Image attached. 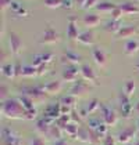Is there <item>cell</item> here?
Returning <instances> with one entry per match:
<instances>
[{"instance_id":"6da1fadb","label":"cell","mask_w":139,"mask_h":145,"mask_svg":"<svg viewBox=\"0 0 139 145\" xmlns=\"http://www.w3.org/2000/svg\"><path fill=\"white\" fill-rule=\"evenodd\" d=\"M1 115L13 120H32L36 118V115L25 111L20 100L15 98H9L1 102Z\"/></svg>"},{"instance_id":"7a4b0ae2","label":"cell","mask_w":139,"mask_h":145,"mask_svg":"<svg viewBox=\"0 0 139 145\" xmlns=\"http://www.w3.org/2000/svg\"><path fill=\"white\" fill-rule=\"evenodd\" d=\"M21 95L29 97L32 100H45L47 94L40 86H24L21 89Z\"/></svg>"},{"instance_id":"3957f363","label":"cell","mask_w":139,"mask_h":145,"mask_svg":"<svg viewBox=\"0 0 139 145\" xmlns=\"http://www.w3.org/2000/svg\"><path fill=\"white\" fill-rule=\"evenodd\" d=\"M1 144L3 145H21V138L10 127L4 126L1 129Z\"/></svg>"},{"instance_id":"277c9868","label":"cell","mask_w":139,"mask_h":145,"mask_svg":"<svg viewBox=\"0 0 139 145\" xmlns=\"http://www.w3.org/2000/svg\"><path fill=\"white\" fill-rule=\"evenodd\" d=\"M100 112H102V119H103V122L106 123L109 127L116 126L117 122H118V115H117V112L114 111L113 108H109V106H106V105L102 104Z\"/></svg>"},{"instance_id":"5b68a950","label":"cell","mask_w":139,"mask_h":145,"mask_svg":"<svg viewBox=\"0 0 139 145\" xmlns=\"http://www.w3.org/2000/svg\"><path fill=\"white\" fill-rule=\"evenodd\" d=\"M92 90V86H91V83H88L86 80H77L75 83H74V86L71 87L70 90V94L71 95H74V97H83L86 93H89Z\"/></svg>"},{"instance_id":"8992f818","label":"cell","mask_w":139,"mask_h":145,"mask_svg":"<svg viewBox=\"0 0 139 145\" xmlns=\"http://www.w3.org/2000/svg\"><path fill=\"white\" fill-rule=\"evenodd\" d=\"M60 40V35L53 26H46L43 36L40 37V44H56Z\"/></svg>"},{"instance_id":"52a82bcc","label":"cell","mask_w":139,"mask_h":145,"mask_svg":"<svg viewBox=\"0 0 139 145\" xmlns=\"http://www.w3.org/2000/svg\"><path fill=\"white\" fill-rule=\"evenodd\" d=\"M132 112V105H131V100L127 94L121 93L120 94V113L122 118H128Z\"/></svg>"},{"instance_id":"ba28073f","label":"cell","mask_w":139,"mask_h":145,"mask_svg":"<svg viewBox=\"0 0 139 145\" xmlns=\"http://www.w3.org/2000/svg\"><path fill=\"white\" fill-rule=\"evenodd\" d=\"M79 75V68L77 65H68L63 71V80L67 83H75Z\"/></svg>"},{"instance_id":"9c48e42d","label":"cell","mask_w":139,"mask_h":145,"mask_svg":"<svg viewBox=\"0 0 139 145\" xmlns=\"http://www.w3.org/2000/svg\"><path fill=\"white\" fill-rule=\"evenodd\" d=\"M135 135H136V129L135 127H127V129H124L121 133L118 134V137H117V141L120 142V144H128V142H131V140L132 138H135Z\"/></svg>"},{"instance_id":"30bf717a","label":"cell","mask_w":139,"mask_h":145,"mask_svg":"<svg viewBox=\"0 0 139 145\" xmlns=\"http://www.w3.org/2000/svg\"><path fill=\"white\" fill-rule=\"evenodd\" d=\"M79 75L82 76L83 80H86L88 83H96V75L93 72V69L88 64H82L79 67Z\"/></svg>"},{"instance_id":"8fae6325","label":"cell","mask_w":139,"mask_h":145,"mask_svg":"<svg viewBox=\"0 0 139 145\" xmlns=\"http://www.w3.org/2000/svg\"><path fill=\"white\" fill-rule=\"evenodd\" d=\"M75 140L79 141V142H83V144L91 142V129L86 127L85 124H81L79 129H78V133L75 135Z\"/></svg>"},{"instance_id":"7c38bea8","label":"cell","mask_w":139,"mask_h":145,"mask_svg":"<svg viewBox=\"0 0 139 145\" xmlns=\"http://www.w3.org/2000/svg\"><path fill=\"white\" fill-rule=\"evenodd\" d=\"M68 31H67V35H68L70 40H78L79 37V31H78V26H77V17H70L68 18Z\"/></svg>"},{"instance_id":"4fadbf2b","label":"cell","mask_w":139,"mask_h":145,"mask_svg":"<svg viewBox=\"0 0 139 145\" xmlns=\"http://www.w3.org/2000/svg\"><path fill=\"white\" fill-rule=\"evenodd\" d=\"M10 48H11V53L14 54H20V51L23 50V42L20 36L14 32H10Z\"/></svg>"},{"instance_id":"5bb4252c","label":"cell","mask_w":139,"mask_h":145,"mask_svg":"<svg viewBox=\"0 0 139 145\" xmlns=\"http://www.w3.org/2000/svg\"><path fill=\"white\" fill-rule=\"evenodd\" d=\"M45 116L53 119V120H57L58 118L61 116V105L60 104H54V105H49L45 111Z\"/></svg>"},{"instance_id":"9a60e30c","label":"cell","mask_w":139,"mask_h":145,"mask_svg":"<svg viewBox=\"0 0 139 145\" xmlns=\"http://www.w3.org/2000/svg\"><path fill=\"white\" fill-rule=\"evenodd\" d=\"M139 51V43L138 40H134V39H129L125 42L124 44V53L127 56H135Z\"/></svg>"},{"instance_id":"2e32d148","label":"cell","mask_w":139,"mask_h":145,"mask_svg":"<svg viewBox=\"0 0 139 145\" xmlns=\"http://www.w3.org/2000/svg\"><path fill=\"white\" fill-rule=\"evenodd\" d=\"M92 57H93V59H95V62L102 68H103L104 65H106V62H107V56H106V53H104L103 50H100V48H93Z\"/></svg>"},{"instance_id":"e0dca14e","label":"cell","mask_w":139,"mask_h":145,"mask_svg":"<svg viewBox=\"0 0 139 145\" xmlns=\"http://www.w3.org/2000/svg\"><path fill=\"white\" fill-rule=\"evenodd\" d=\"M78 42L83 46H92L95 44V33L92 31H85L79 35L78 37Z\"/></svg>"},{"instance_id":"ac0fdd59","label":"cell","mask_w":139,"mask_h":145,"mask_svg":"<svg viewBox=\"0 0 139 145\" xmlns=\"http://www.w3.org/2000/svg\"><path fill=\"white\" fill-rule=\"evenodd\" d=\"M136 33V26H131V25H127V26H122L120 31H118V33L116 35L117 39H127V37H131L132 35Z\"/></svg>"},{"instance_id":"d6986e66","label":"cell","mask_w":139,"mask_h":145,"mask_svg":"<svg viewBox=\"0 0 139 145\" xmlns=\"http://www.w3.org/2000/svg\"><path fill=\"white\" fill-rule=\"evenodd\" d=\"M61 82L60 80H53V82H49L43 86V90L46 91V94H57L61 91Z\"/></svg>"},{"instance_id":"ffe728a7","label":"cell","mask_w":139,"mask_h":145,"mask_svg":"<svg viewBox=\"0 0 139 145\" xmlns=\"http://www.w3.org/2000/svg\"><path fill=\"white\" fill-rule=\"evenodd\" d=\"M18 100H20V102L23 104V106L25 108V111H26V112H29V113H34V115H38V111H36V108H35L32 98H29V97H25V95H21Z\"/></svg>"},{"instance_id":"44dd1931","label":"cell","mask_w":139,"mask_h":145,"mask_svg":"<svg viewBox=\"0 0 139 145\" xmlns=\"http://www.w3.org/2000/svg\"><path fill=\"white\" fill-rule=\"evenodd\" d=\"M100 24V17L97 14H86L83 17V25L86 28H95Z\"/></svg>"},{"instance_id":"7402d4cb","label":"cell","mask_w":139,"mask_h":145,"mask_svg":"<svg viewBox=\"0 0 139 145\" xmlns=\"http://www.w3.org/2000/svg\"><path fill=\"white\" fill-rule=\"evenodd\" d=\"M63 59H64L68 65H77V64H79V62H81V57L78 56L77 53L71 51V50H66Z\"/></svg>"},{"instance_id":"603a6c76","label":"cell","mask_w":139,"mask_h":145,"mask_svg":"<svg viewBox=\"0 0 139 145\" xmlns=\"http://www.w3.org/2000/svg\"><path fill=\"white\" fill-rule=\"evenodd\" d=\"M121 28H122L121 24H120V21H117V20H110V21L103 26V29L106 31V32H109V33H114V35L118 33V31H120Z\"/></svg>"},{"instance_id":"cb8c5ba5","label":"cell","mask_w":139,"mask_h":145,"mask_svg":"<svg viewBox=\"0 0 139 145\" xmlns=\"http://www.w3.org/2000/svg\"><path fill=\"white\" fill-rule=\"evenodd\" d=\"M120 8L122 10L124 14H131V15H134V14H139V7L136 6V4L131 3V1H125V3L120 4Z\"/></svg>"},{"instance_id":"d4e9b609","label":"cell","mask_w":139,"mask_h":145,"mask_svg":"<svg viewBox=\"0 0 139 145\" xmlns=\"http://www.w3.org/2000/svg\"><path fill=\"white\" fill-rule=\"evenodd\" d=\"M10 11H11L15 17H26V15H28V12L24 10L23 6L20 4V1H17V0L13 1L11 7H10Z\"/></svg>"},{"instance_id":"484cf974","label":"cell","mask_w":139,"mask_h":145,"mask_svg":"<svg viewBox=\"0 0 139 145\" xmlns=\"http://www.w3.org/2000/svg\"><path fill=\"white\" fill-rule=\"evenodd\" d=\"M116 7H117V4L111 3V1H100V3L96 6V10L100 12H111Z\"/></svg>"},{"instance_id":"4316f807","label":"cell","mask_w":139,"mask_h":145,"mask_svg":"<svg viewBox=\"0 0 139 145\" xmlns=\"http://www.w3.org/2000/svg\"><path fill=\"white\" fill-rule=\"evenodd\" d=\"M1 73H3L4 78H7V79L15 78V65H13V64H4L1 67Z\"/></svg>"},{"instance_id":"83f0119b","label":"cell","mask_w":139,"mask_h":145,"mask_svg":"<svg viewBox=\"0 0 139 145\" xmlns=\"http://www.w3.org/2000/svg\"><path fill=\"white\" fill-rule=\"evenodd\" d=\"M100 106H102V104L99 102V100H97V98H92V100L88 102V105L85 106V109L88 112V115H92V113H95L97 109H100Z\"/></svg>"},{"instance_id":"f1b7e54d","label":"cell","mask_w":139,"mask_h":145,"mask_svg":"<svg viewBox=\"0 0 139 145\" xmlns=\"http://www.w3.org/2000/svg\"><path fill=\"white\" fill-rule=\"evenodd\" d=\"M21 76H24V78H34V76H38V68H35L34 65H24Z\"/></svg>"},{"instance_id":"f546056e","label":"cell","mask_w":139,"mask_h":145,"mask_svg":"<svg viewBox=\"0 0 139 145\" xmlns=\"http://www.w3.org/2000/svg\"><path fill=\"white\" fill-rule=\"evenodd\" d=\"M78 129H79V124L71 122V123H68V124L66 126V129H64V133H67L70 137L75 138V135H77V133H78Z\"/></svg>"},{"instance_id":"4dcf8cb0","label":"cell","mask_w":139,"mask_h":145,"mask_svg":"<svg viewBox=\"0 0 139 145\" xmlns=\"http://www.w3.org/2000/svg\"><path fill=\"white\" fill-rule=\"evenodd\" d=\"M135 89H136L135 82H134V80H127V82H125V84H124V90H122V93H124V94H127L128 97H131V95L135 93Z\"/></svg>"},{"instance_id":"1f68e13d","label":"cell","mask_w":139,"mask_h":145,"mask_svg":"<svg viewBox=\"0 0 139 145\" xmlns=\"http://www.w3.org/2000/svg\"><path fill=\"white\" fill-rule=\"evenodd\" d=\"M71 122H72V120H71V115H61L57 120H56V124H57L61 130H64V129H66V126H67L68 123H71Z\"/></svg>"},{"instance_id":"d6a6232c","label":"cell","mask_w":139,"mask_h":145,"mask_svg":"<svg viewBox=\"0 0 139 145\" xmlns=\"http://www.w3.org/2000/svg\"><path fill=\"white\" fill-rule=\"evenodd\" d=\"M49 138H52L53 141H58V140H61V129L58 127L57 124L52 126V129H50V134H49Z\"/></svg>"},{"instance_id":"836d02e7","label":"cell","mask_w":139,"mask_h":145,"mask_svg":"<svg viewBox=\"0 0 139 145\" xmlns=\"http://www.w3.org/2000/svg\"><path fill=\"white\" fill-rule=\"evenodd\" d=\"M95 131H96V134L99 135V138H100V140H104V138L109 135V126L103 122L99 127H97V129H96V130H95Z\"/></svg>"},{"instance_id":"e575fe53","label":"cell","mask_w":139,"mask_h":145,"mask_svg":"<svg viewBox=\"0 0 139 145\" xmlns=\"http://www.w3.org/2000/svg\"><path fill=\"white\" fill-rule=\"evenodd\" d=\"M58 104L60 105H66V106H70V108H72L74 105H75V97L74 95H66V97H61L60 101H58Z\"/></svg>"},{"instance_id":"d590c367","label":"cell","mask_w":139,"mask_h":145,"mask_svg":"<svg viewBox=\"0 0 139 145\" xmlns=\"http://www.w3.org/2000/svg\"><path fill=\"white\" fill-rule=\"evenodd\" d=\"M43 4H45V7H46V8H52V10H54V8H58V7H61V6H63V0H45V1H43Z\"/></svg>"},{"instance_id":"8d00e7d4","label":"cell","mask_w":139,"mask_h":145,"mask_svg":"<svg viewBox=\"0 0 139 145\" xmlns=\"http://www.w3.org/2000/svg\"><path fill=\"white\" fill-rule=\"evenodd\" d=\"M103 123V119H97V118H91L89 120H88V127L89 129H92V130H96L100 124Z\"/></svg>"},{"instance_id":"74e56055","label":"cell","mask_w":139,"mask_h":145,"mask_svg":"<svg viewBox=\"0 0 139 145\" xmlns=\"http://www.w3.org/2000/svg\"><path fill=\"white\" fill-rule=\"evenodd\" d=\"M71 120H72L74 123H77V124H79V126L83 124V123H82V118H81V115H79V112L78 111L71 112Z\"/></svg>"},{"instance_id":"f35d334b","label":"cell","mask_w":139,"mask_h":145,"mask_svg":"<svg viewBox=\"0 0 139 145\" xmlns=\"http://www.w3.org/2000/svg\"><path fill=\"white\" fill-rule=\"evenodd\" d=\"M110 14H111V20H117V21H120V18H121V15H122L124 12H122V10L120 8V6H117L116 8L110 12Z\"/></svg>"},{"instance_id":"ab89813d","label":"cell","mask_w":139,"mask_h":145,"mask_svg":"<svg viewBox=\"0 0 139 145\" xmlns=\"http://www.w3.org/2000/svg\"><path fill=\"white\" fill-rule=\"evenodd\" d=\"M13 1L14 0H0V7H1V11H4V10H10V7H11Z\"/></svg>"},{"instance_id":"60d3db41","label":"cell","mask_w":139,"mask_h":145,"mask_svg":"<svg viewBox=\"0 0 139 145\" xmlns=\"http://www.w3.org/2000/svg\"><path fill=\"white\" fill-rule=\"evenodd\" d=\"M42 61H43V64H50V62L53 61V54H52V53L42 54Z\"/></svg>"},{"instance_id":"b9f144b4","label":"cell","mask_w":139,"mask_h":145,"mask_svg":"<svg viewBox=\"0 0 139 145\" xmlns=\"http://www.w3.org/2000/svg\"><path fill=\"white\" fill-rule=\"evenodd\" d=\"M103 145H116V140H114V137L109 134V135L103 140Z\"/></svg>"},{"instance_id":"7bdbcfd3","label":"cell","mask_w":139,"mask_h":145,"mask_svg":"<svg viewBox=\"0 0 139 145\" xmlns=\"http://www.w3.org/2000/svg\"><path fill=\"white\" fill-rule=\"evenodd\" d=\"M47 67H49V64H42L40 67H38V76L45 75L47 72Z\"/></svg>"},{"instance_id":"ee69618b","label":"cell","mask_w":139,"mask_h":145,"mask_svg":"<svg viewBox=\"0 0 139 145\" xmlns=\"http://www.w3.org/2000/svg\"><path fill=\"white\" fill-rule=\"evenodd\" d=\"M7 94H9L7 86L1 84V91H0V95H1V100H3V101H6V97H7Z\"/></svg>"},{"instance_id":"f6af8a7d","label":"cell","mask_w":139,"mask_h":145,"mask_svg":"<svg viewBox=\"0 0 139 145\" xmlns=\"http://www.w3.org/2000/svg\"><path fill=\"white\" fill-rule=\"evenodd\" d=\"M99 0H88L86 1V4H85V8H92V7H96L99 3H97Z\"/></svg>"},{"instance_id":"bcb514c9","label":"cell","mask_w":139,"mask_h":145,"mask_svg":"<svg viewBox=\"0 0 139 145\" xmlns=\"http://www.w3.org/2000/svg\"><path fill=\"white\" fill-rule=\"evenodd\" d=\"M31 145H45V141L39 137H34L32 141H31Z\"/></svg>"},{"instance_id":"7dc6e473","label":"cell","mask_w":139,"mask_h":145,"mask_svg":"<svg viewBox=\"0 0 139 145\" xmlns=\"http://www.w3.org/2000/svg\"><path fill=\"white\" fill-rule=\"evenodd\" d=\"M71 112H72V108L61 105V115H71Z\"/></svg>"},{"instance_id":"c3c4849f","label":"cell","mask_w":139,"mask_h":145,"mask_svg":"<svg viewBox=\"0 0 139 145\" xmlns=\"http://www.w3.org/2000/svg\"><path fill=\"white\" fill-rule=\"evenodd\" d=\"M23 67L20 62H17L15 64V76H21V73H23Z\"/></svg>"},{"instance_id":"681fc988","label":"cell","mask_w":139,"mask_h":145,"mask_svg":"<svg viewBox=\"0 0 139 145\" xmlns=\"http://www.w3.org/2000/svg\"><path fill=\"white\" fill-rule=\"evenodd\" d=\"M72 3H75V1H74V0H63V6H64L66 8H71Z\"/></svg>"},{"instance_id":"f907efd6","label":"cell","mask_w":139,"mask_h":145,"mask_svg":"<svg viewBox=\"0 0 139 145\" xmlns=\"http://www.w3.org/2000/svg\"><path fill=\"white\" fill-rule=\"evenodd\" d=\"M74 1H75V4H77L78 7H85V4H86L88 0H74Z\"/></svg>"},{"instance_id":"816d5d0a","label":"cell","mask_w":139,"mask_h":145,"mask_svg":"<svg viewBox=\"0 0 139 145\" xmlns=\"http://www.w3.org/2000/svg\"><path fill=\"white\" fill-rule=\"evenodd\" d=\"M53 145H68V144H67V141H66L64 138H61V140H58V141H54Z\"/></svg>"},{"instance_id":"f5cc1de1","label":"cell","mask_w":139,"mask_h":145,"mask_svg":"<svg viewBox=\"0 0 139 145\" xmlns=\"http://www.w3.org/2000/svg\"><path fill=\"white\" fill-rule=\"evenodd\" d=\"M134 109H135V112H136V115L139 116V101L136 102V105H135V108H134Z\"/></svg>"},{"instance_id":"db71d44e","label":"cell","mask_w":139,"mask_h":145,"mask_svg":"<svg viewBox=\"0 0 139 145\" xmlns=\"http://www.w3.org/2000/svg\"><path fill=\"white\" fill-rule=\"evenodd\" d=\"M136 127H138V130H139V119L136 120Z\"/></svg>"},{"instance_id":"11a10c76","label":"cell","mask_w":139,"mask_h":145,"mask_svg":"<svg viewBox=\"0 0 139 145\" xmlns=\"http://www.w3.org/2000/svg\"><path fill=\"white\" fill-rule=\"evenodd\" d=\"M135 69H138V71H139V64H136V65H135Z\"/></svg>"},{"instance_id":"9f6ffc18","label":"cell","mask_w":139,"mask_h":145,"mask_svg":"<svg viewBox=\"0 0 139 145\" xmlns=\"http://www.w3.org/2000/svg\"><path fill=\"white\" fill-rule=\"evenodd\" d=\"M134 144H135V145H139V140H138V141H135Z\"/></svg>"},{"instance_id":"6f0895ef","label":"cell","mask_w":139,"mask_h":145,"mask_svg":"<svg viewBox=\"0 0 139 145\" xmlns=\"http://www.w3.org/2000/svg\"><path fill=\"white\" fill-rule=\"evenodd\" d=\"M125 145H135V144H132V142H128V144H125Z\"/></svg>"}]
</instances>
